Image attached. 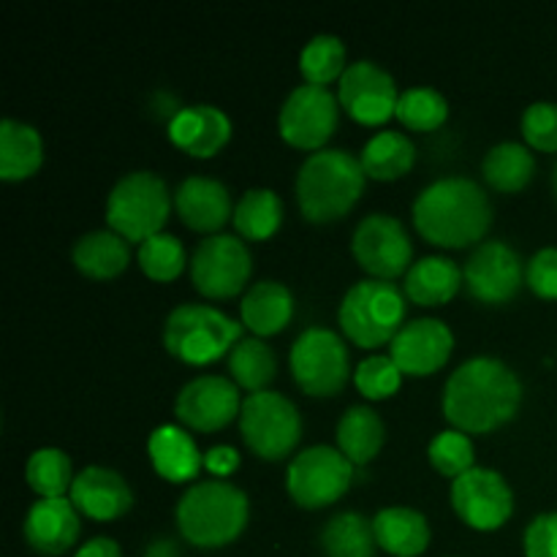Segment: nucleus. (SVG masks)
I'll return each mask as SVG.
<instances>
[{
    "mask_svg": "<svg viewBox=\"0 0 557 557\" xmlns=\"http://www.w3.org/2000/svg\"><path fill=\"white\" fill-rule=\"evenodd\" d=\"M522 406V381L495 357H473L449 375L444 413L460 433H493L511 422Z\"/></svg>",
    "mask_w": 557,
    "mask_h": 557,
    "instance_id": "f257e3e1",
    "label": "nucleus"
},
{
    "mask_svg": "<svg viewBox=\"0 0 557 557\" xmlns=\"http://www.w3.org/2000/svg\"><path fill=\"white\" fill-rule=\"evenodd\" d=\"M493 205L471 177H441L413 201V226L441 248H468L487 234Z\"/></svg>",
    "mask_w": 557,
    "mask_h": 557,
    "instance_id": "f03ea898",
    "label": "nucleus"
},
{
    "mask_svg": "<svg viewBox=\"0 0 557 557\" xmlns=\"http://www.w3.org/2000/svg\"><path fill=\"white\" fill-rule=\"evenodd\" d=\"M362 161L337 147L310 152L297 172L299 210L313 223H332L351 212L364 190Z\"/></svg>",
    "mask_w": 557,
    "mask_h": 557,
    "instance_id": "7ed1b4c3",
    "label": "nucleus"
},
{
    "mask_svg": "<svg viewBox=\"0 0 557 557\" xmlns=\"http://www.w3.org/2000/svg\"><path fill=\"white\" fill-rule=\"evenodd\" d=\"M174 517L185 542L199 549H218L232 544L245 531L250 504L237 484L226 479H207L185 490Z\"/></svg>",
    "mask_w": 557,
    "mask_h": 557,
    "instance_id": "20e7f679",
    "label": "nucleus"
},
{
    "mask_svg": "<svg viewBox=\"0 0 557 557\" xmlns=\"http://www.w3.org/2000/svg\"><path fill=\"white\" fill-rule=\"evenodd\" d=\"M166 180L156 172H128L112 185L107 196V223L128 243H145L163 232L172 212Z\"/></svg>",
    "mask_w": 557,
    "mask_h": 557,
    "instance_id": "39448f33",
    "label": "nucleus"
},
{
    "mask_svg": "<svg viewBox=\"0 0 557 557\" xmlns=\"http://www.w3.org/2000/svg\"><path fill=\"white\" fill-rule=\"evenodd\" d=\"M243 341V326L212 305L185 302L166 315L163 346L188 364H210Z\"/></svg>",
    "mask_w": 557,
    "mask_h": 557,
    "instance_id": "423d86ee",
    "label": "nucleus"
},
{
    "mask_svg": "<svg viewBox=\"0 0 557 557\" xmlns=\"http://www.w3.org/2000/svg\"><path fill=\"white\" fill-rule=\"evenodd\" d=\"M337 319L348 341L359 348H379L395 341L406 324V294L392 281L368 277L348 288Z\"/></svg>",
    "mask_w": 557,
    "mask_h": 557,
    "instance_id": "0eeeda50",
    "label": "nucleus"
},
{
    "mask_svg": "<svg viewBox=\"0 0 557 557\" xmlns=\"http://www.w3.org/2000/svg\"><path fill=\"white\" fill-rule=\"evenodd\" d=\"M239 430L253 455L261 460H283L294 451L302 435V417L297 406L281 392H256L243 400Z\"/></svg>",
    "mask_w": 557,
    "mask_h": 557,
    "instance_id": "6e6552de",
    "label": "nucleus"
},
{
    "mask_svg": "<svg viewBox=\"0 0 557 557\" xmlns=\"http://www.w3.org/2000/svg\"><path fill=\"white\" fill-rule=\"evenodd\" d=\"M288 364H292L294 381L313 397L337 395L351 375L346 341L326 326L305 330L294 341Z\"/></svg>",
    "mask_w": 557,
    "mask_h": 557,
    "instance_id": "1a4fd4ad",
    "label": "nucleus"
},
{
    "mask_svg": "<svg viewBox=\"0 0 557 557\" xmlns=\"http://www.w3.org/2000/svg\"><path fill=\"white\" fill-rule=\"evenodd\" d=\"M354 482V462L335 446H308L286 471V490L302 509H324L348 493Z\"/></svg>",
    "mask_w": 557,
    "mask_h": 557,
    "instance_id": "9d476101",
    "label": "nucleus"
},
{
    "mask_svg": "<svg viewBox=\"0 0 557 557\" xmlns=\"http://www.w3.org/2000/svg\"><path fill=\"white\" fill-rule=\"evenodd\" d=\"M253 259L245 239L234 234H210L190 256V281L196 292L212 299L237 297L250 281Z\"/></svg>",
    "mask_w": 557,
    "mask_h": 557,
    "instance_id": "9b49d317",
    "label": "nucleus"
},
{
    "mask_svg": "<svg viewBox=\"0 0 557 557\" xmlns=\"http://www.w3.org/2000/svg\"><path fill=\"white\" fill-rule=\"evenodd\" d=\"M337 98L332 96L330 87L319 85H299L288 92L283 101L281 114H277V131L283 139L299 150H324L326 141L332 139L341 120Z\"/></svg>",
    "mask_w": 557,
    "mask_h": 557,
    "instance_id": "f8f14e48",
    "label": "nucleus"
},
{
    "mask_svg": "<svg viewBox=\"0 0 557 557\" xmlns=\"http://www.w3.org/2000/svg\"><path fill=\"white\" fill-rule=\"evenodd\" d=\"M351 253L375 281H395L397 275L411 270L413 243L397 218L373 212L354 228Z\"/></svg>",
    "mask_w": 557,
    "mask_h": 557,
    "instance_id": "ddd939ff",
    "label": "nucleus"
},
{
    "mask_svg": "<svg viewBox=\"0 0 557 557\" xmlns=\"http://www.w3.org/2000/svg\"><path fill=\"white\" fill-rule=\"evenodd\" d=\"M451 509L476 531H495L515 515V493L493 468H471L451 482Z\"/></svg>",
    "mask_w": 557,
    "mask_h": 557,
    "instance_id": "4468645a",
    "label": "nucleus"
},
{
    "mask_svg": "<svg viewBox=\"0 0 557 557\" xmlns=\"http://www.w3.org/2000/svg\"><path fill=\"white\" fill-rule=\"evenodd\" d=\"M525 281L520 253L504 239H487L468 256L462 267V283L473 299L484 305H504L517 297Z\"/></svg>",
    "mask_w": 557,
    "mask_h": 557,
    "instance_id": "2eb2a0df",
    "label": "nucleus"
},
{
    "mask_svg": "<svg viewBox=\"0 0 557 557\" xmlns=\"http://www.w3.org/2000/svg\"><path fill=\"white\" fill-rule=\"evenodd\" d=\"M243 400L239 386L223 375H199L180 389L174 413L180 422L196 433H215L239 417Z\"/></svg>",
    "mask_w": 557,
    "mask_h": 557,
    "instance_id": "dca6fc26",
    "label": "nucleus"
},
{
    "mask_svg": "<svg viewBox=\"0 0 557 557\" xmlns=\"http://www.w3.org/2000/svg\"><path fill=\"white\" fill-rule=\"evenodd\" d=\"M337 101L357 123L381 125L397 112L400 92H397L395 76L389 71L370 60H357L341 76Z\"/></svg>",
    "mask_w": 557,
    "mask_h": 557,
    "instance_id": "f3484780",
    "label": "nucleus"
},
{
    "mask_svg": "<svg viewBox=\"0 0 557 557\" xmlns=\"http://www.w3.org/2000/svg\"><path fill=\"white\" fill-rule=\"evenodd\" d=\"M455 348V335L441 319H411L392 341L389 357L403 375H430L444 368Z\"/></svg>",
    "mask_w": 557,
    "mask_h": 557,
    "instance_id": "a211bd4d",
    "label": "nucleus"
},
{
    "mask_svg": "<svg viewBox=\"0 0 557 557\" xmlns=\"http://www.w3.org/2000/svg\"><path fill=\"white\" fill-rule=\"evenodd\" d=\"M25 542L44 557L65 555L79 542V511L71 498H38L25 515Z\"/></svg>",
    "mask_w": 557,
    "mask_h": 557,
    "instance_id": "6ab92c4d",
    "label": "nucleus"
},
{
    "mask_svg": "<svg viewBox=\"0 0 557 557\" xmlns=\"http://www.w3.org/2000/svg\"><path fill=\"white\" fill-rule=\"evenodd\" d=\"M69 498L79 515L98 522L120 520L134 506V493H131L128 482L117 471L103 466H87L85 471L76 473Z\"/></svg>",
    "mask_w": 557,
    "mask_h": 557,
    "instance_id": "aec40b11",
    "label": "nucleus"
},
{
    "mask_svg": "<svg viewBox=\"0 0 557 557\" xmlns=\"http://www.w3.org/2000/svg\"><path fill=\"white\" fill-rule=\"evenodd\" d=\"M169 139L194 158H212L232 139V120L212 103L183 107L169 120Z\"/></svg>",
    "mask_w": 557,
    "mask_h": 557,
    "instance_id": "412c9836",
    "label": "nucleus"
},
{
    "mask_svg": "<svg viewBox=\"0 0 557 557\" xmlns=\"http://www.w3.org/2000/svg\"><path fill=\"white\" fill-rule=\"evenodd\" d=\"M174 210L180 221L194 232L218 234V228L234 218L232 194L221 180L190 174L174 190Z\"/></svg>",
    "mask_w": 557,
    "mask_h": 557,
    "instance_id": "4be33fe9",
    "label": "nucleus"
},
{
    "mask_svg": "<svg viewBox=\"0 0 557 557\" xmlns=\"http://www.w3.org/2000/svg\"><path fill=\"white\" fill-rule=\"evenodd\" d=\"M147 455H150L158 476L177 484L196 479V473L205 466V455L196 446L194 435L174 424H161L158 430H152L150 441H147Z\"/></svg>",
    "mask_w": 557,
    "mask_h": 557,
    "instance_id": "5701e85b",
    "label": "nucleus"
},
{
    "mask_svg": "<svg viewBox=\"0 0 557 557\" xmlns=\"http://www.w3.org/2000/svg\"><path fill=\"white\" fill-rule=\"evenodd\" d=\"M375 542L395 557H419L430 544V522L408 506H386L373 517Z\"/></svg>",
    "mask_w": 557,
    "mask_h": 557,
    "instance_id": "b1692460",
    "label": "nucleus"
},
{
    "mask_svg": "<svg viewBox=\"0 0 557 557\" xmlns=\"http://www.w3.org/2000/svg\"><path fill=\"white\" fill-rule=\"evenodd\" d=\"M462 286V270L457 267L455 259L449 256H424V259L413 261L411 270L406 272V283H403V294L411 302L422 305V308H435L444 305L460 292Z\"/></svg>",
    "mask_w": 557,
    "mask_h": 557,
    "instance_id": "393cba45",
    "label": "nucleus"
},
{
    "mask_svg": "<svg viewBox=\"0 0 557 557\" xmlns=\"http://www.w3.org/2000/svg\"><path fill=\"white\" fill-rule=\"evenodd\" d=\"M239 315H243V326H248L253 337H270L292 321L294 297L283 283L259 281L245 292Z\"/></svg>",
    "mask_w": 557,
    "mask_h": 557,
    "instance_id": "a878e982",
    "label": "nucleus"
},
{
    "mask_svg": "<svg viewBox=\"0 0 557 557\" xmlns=\"http://www.w3.org/2000/svg\"><path fill=\"white\" fill-rule=\"evenodd\" d=\"M76 270L92 281H112L120 272H125L131 261L128 239L120 237L112 228H98V232L82 234L71 250Z\"/></svg>",
    "mask_w": 557,
    "mask_h": 557,
    "instance_id": "bb28decb",
    "label": "nucleus"
},
{
    "mask_svg": "<svg viewBox=\"0 0 557 557\" xmlns=\"http://www.w3.org/2000/svg\"><path fill=\"white\" fill-rule=\"evenodd\" d=\"M44 163V139L33 125L5 117L0 123V177L20 183L33 177Z\"/></svg>",
    "mask_w": 557,
    "mask_h": 557,
    "instance_id": "cd10ccee",
    "label": "nucleus"
},
{
    "mask_svg": "<svg viewBox=\"0 0 557 557\" xmlns=\"http://www.w3.org/2000/svg\"><path fill=\"white\" fill-rule=\"evenodd\" d=\"M386 438V428L379 413L370 406H351L337 422V449L354 462L368 466L381 451Z\"/></svg>",
    "mask_w": 557,
    "mask_h": 557,
    "instance_id": "c85d7f7f",
    "label": "nucleus"
},
{
    "mask_svg": "<svg viewBox=\"0 0 557 557\" xmlns=\"http://www.w3.org/2000/svg\"><path fill=\"white\" fill-rule=\"evenodd\" d=\"M362 169L373 180H400L417 161V147L403 131H379L362 147Z\"/></svg>",
    "mask_w": 557,
    "mask_h": 557,
    "instance_id": "c756f323",
    "label": "nucleus"
},
{
    "mask_svg": "<svg viewBox=\"0 0 557 557\" xmlns=\"http://www.w3.org/2000/svg\"><path fill=\"white\" fill-rule=\"evenodd\" d=\"M482 174L500 194H517L536 174V158H533L528 145H520V141H500V145L490 147V152L484 156Z\"/></svg>",
    "mask_w": 557,
    "mask_h": 557,
    "instance_id": "7c9ffc66",
    "label": "nucleus"
},
{
    "mask_svg": "<svg viewBox=\"0 0 557 557\" xmlns=\"http://www.w3.org/2000/svg\"><path fill=\"white\" fill-rule=\"evenodd\" d=\"M321 549L326 557H375L373 520L359 511H341L321 531Z\"/></svg>",
    "mask_w": 557,
    "mask_h": 557,
    "instance_id": "2f4dec72",
    "label": "nucleus"
},
{
    "mask_svg": "<svg viewBox=\"0 0 557 557\" xmlns=\"http://www.w3.org/2000/svg\"><path fill=\"white\" fill-rule=\"evenodd\" d=\"M234 226L243 239H270L283 223V201L272 188L245 190L239 205L234 207Z\"/></svg>",
    "mask_w": 557,
    "mask_h": 557,
    "instance_id": "473e14b6",
    "label": "nucleus"
},
{
    "mask_svg": "<svg viewBox=\"0 0 557 557\" xmlns=\"http://www.w3.org/2000/svg\"><path fill=\"white\" fill-rule=\"evenodd\" d=\"M228 373L239 389L250 392V395L264 392L277 373L275 351L261 337H243L228 351Z\"/></svg>",
    "mask_w": 557,
    "mask_h": 557,
    "instance_id": "72a5a7b5",
    "label": "nucleus"
},
{
    "mask_svg": "<svg viewBox=\"0 0 557 557\" xmlns=\"http://www.w3.org/2000/svg\"><path fill=\"white\" fill-rule=\"evenodd\" d=\"M25 479L38 498H65L76 476L63 449L44 446V449H36L27 457Z\"/></svg>",
    "mask_w": 557,
    "mask_h": 557,
    "instance_id": "f704fd0d",
    "label": "nucleus"
},
{
    "mask_svg": "<svg viewBox=\"0 0 557 557\" xmlns=\"http://www.w3.org/2000/svg\"><path fill=\"white\" fill-rule=\"evenodd\" d=\"M346 69V44L332 33H319L299 52V71L308 85L326 87L335 79L341 82Z\"/></svg>",
    "mask_w": 557,
    "mask_h": 557,
    "instance_id": "c9c22d12",
    "label": "nucleus"
},
{
    "mask_svg": "<svg viewBox=\"0 0 557 557\" xmlns=\"http://www.w3.org/2000/svg\"><path fill=\"white\" fill-rule=\"evenodd\" d=\"M395 117L411 131H435L449 117V103H446L444 92H438L435 87H408L406 92H400Z\"/></svg>",
    "mask_w": 557,
    "mask_h": 557,
    "instance_id": "e433bc0d",
    "label": "nucleus"
},
{
    "mask_svg": "<svg viewBox=\"0 0 557 557\" xmlns=\"http://www.w3.org/2000/svg\"><path fill=\"white\" fill-rule=\"evenodd\" d=\"M136 261H139L141 272L158 283L174 281V277L185 270V264H190L188 256H185L183 243H180L174 234H166V232L145 239V243L139 245Z\"/></svg>",
    "mask_w": 557,
    "mask_h": 557,
    "instance_id": "4c0bfd02",
    "label": "nucleus"
},
{
    "mask_svg": "<svg viewBox=\"0 0 557 557\" xmlns=\"http://www.w3.org/2000/svg\"><path fill=\"white\" fill-rule=\"evenodd\" d=\"M428 457L435 471L449 479H457L471 471V468H476L473 466L471 438L460 430H444V433L435 435L428 446Z\"/></svg>",
    "mask_w": 557,
    "mask_h": 557,
    "instance_id": "58836bf2",
    "label": "nucleus"
},
{
    "mask_svg": "<svg viewBox=\"0 0 557 557\" xmlns=\"http://www.w3.org/2000/svg\"><path fill=\"white\" fill-rule=\"evenodd\" d=\"M354 384L370 400H384V397L395 395L403 384V373L395 364V359L384 357V354H375L359 362V368L354 370Z\"/></svg>",
    "mask_w": 557,
    "mask_h": 557,
    "instance_id": "ea45409f",
    "label": "nucleus"
},
{
    "mask_svg": "<svg viewBox=\"0 0 557 557\" xmlns=\"http://www.w3.org/2000/svg\"><path fill=\"white\" fill-rule=\"evenodd\" d=\"M522 136L528 147L542 152H557V103L536 101L522 114Z\"/></svg>",
    "mask_w": 557,
    "mask_h": 557,
    "instance_id": "a19ab883",
    "label": "nucleus"
},
{
    "mask_svg": "<svg viewBox=\"0 0 557 557\" xmlns=\"http://www.w3.org/2000/svg\"><path fill=\"white\" fill-rule=\"evenodd\" d=\"M525 283L544 299H557V248H542L525 264Z\"/></svg>",
    "mask_w": 557,
    "mask_h": 557,
    "instance_id": "79ce46f5",
    "label": "nucleus"
},
{
    "mask_svg": "<svg viewBox=\"0 0 557 557\" xmlns=\"http://www.w3.org/2000/svg\"><path fill=\"white\" fill-rule=\"evenodd\" d=\"M525 557H557V511L533 517L531 525L525 528Z\"/></svg>",
    "mask_w": 557,
    "mask_h": 557,
    "instance_id": "37998d69",
    "label": "nucleus"
},
{
    "mask_svg": "<svg viewBox=\"0 0 557 557\" xmlns=\"http://www.w3.org/2000/svg\"><path fill=\"white\" fill-rule=\"evenodd\" d=\"M205 468L218 479H226L239 468V455L232 446H212L205 455Z\"/></svg>",
    "mask_w": 557,
    "mask_h": 557,
    "instance_id": "c03bdc74",
    "label": "nucleus"
},
{
    "mask_svg": "<svg viewBox=\"0 0 557 557\" xmlns=\"http://www.w3.org/2000/svg\"><path fill=\"white\" fill-rule=\"evenodd\" d=\"M74 557H123V553H120V547L114 539L96 536V539H90L87 544H82V547L76 549Z\"/></svg>",
    "mask_w": 557,
    "mask_h": 557,
    "instance_id": "a18cd8bd",
    "label": "nucleus"
},
{
    "mask_svg": "<svg viewBox=\"0 0 557 557\" xmlns=\"http://www.w3.org/2000/svg\"><path fill=\"white\" fill-rule=\"evenodd\" d=\"M145 557H180V549L169 539H158L145 549Z\"/></svg>",
    "mask_w": 557,
    "mask_h": 557,
    "instance_id": "49530a36",
    "label": "nucleus"
},
{
    "mask_svg": "<svg viewBox=\"0 0 557 557\" xmlns=\"http://www.w3.org/2000/svg\"><path fill=\"white\" fill-rule=\"evenodd\" d=\"M553 188H555V196H557V163H555V172H553Z\"/></svg>",
    "mask_w": 557,
    "mask_h": 557,
    "instance_id": "de8ad7c7",
    "label": "nucleus"
}]
</instances>
